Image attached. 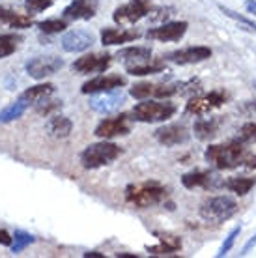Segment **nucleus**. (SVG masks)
<instances>
[{
    "instance_id": "1",
    "label": "nucleus",
    "mask_w": 256,
    "mask_h": 258,
    "mask_svg": "<svg viewBox=\"0 0 256 258\" xmlns=\"http://www.w3.org/2000/svg\"><path fill=\"white\" fill-rule=\"evenodd\" d=\"M249 150L245 148L243 142L230 141L224 144H212L206 150V161L212 163L217 170H234L237 167H243L245 157Z\"/></svg>"
},
{
    "instance_id": "2",
    "label": "nucleus",
    "mask_w": 256,
    "mask_h": 258,
    "mask_svg": "<svg viewBox=\"0 0 256 258\" xmlns=\"http://www.w3.org/2000/svg\"><path fill=\"white\" fill-rule=\"evenodd\" d=\"M167 199V187L157 181H144L125 189V200L137 208H150Z\"/></svg>"
},
{
    "instance_id": "3",
    "label": "nucleus",
    "mask_w": 256,
    "mask_h": 258,
    "mask_svg": "<svg viewBox=\"0 0 256 258\" xmlns=\"http://www.w3.org/2000/svg\"><path fill=\"white\" fill-rule=\"evenodd\" d=\"M237 202L230 197H212L206 202L200 204V217L208 223H215V225H221V223H226L228 219H232L237 213Z\"/></svg>"
},
{
    "instance_id": "4",
    "label": "nucleus",
    "mask_w": 256,
    "mask_h": 258,
    "mask_svg": "<svg viewBox=\"0 0 256 258\" xmlns=\"http://www.w3.org/2000/svg\"><path fill=\"white\" fill-rule=\"evenodd\" d=\"M120 154H122V148L114 142H96V144L86 146V150L81 154V163L84 168L94 170V168L105 167V165L112 163L120 157Z\"/></svg>"
},
{
    "instance_id": "5",
    "label": "nucleus",
    "mask_w": 256,
    "mask_h": 258,
    "mask_svg": "<svg viewBox=\"0 0 256 258\" xmlns=\"http://www.w3.org/2000/svg\"><path fill=\"white\" fill-rule=\"evenodd\" d=\"M176 105L172 103H161V101H142L137 103L133 109V120L144 123L165 122L168 118L174 116Z\"/></svg>"
},
{
    "instance_id": "6",
    "label": "nucleus",
    "mask_w": 256,
    "mask_h": 258,
    "mask_svg": "<svg viewBox=\"0 0 256 258\" xmlns=\"http://www.w3.org/2000/svg\"><path fill=\"white\" fill-rule=\"evenodd\" d=\"M228 99V94L224 90H213L206 96H197L189 99V103L185 105L187 114H195V116H204L208 112H212L213 109L223 107Z\"/></svg>"
},
{
    "instance_id": "7",
    "label": "nucleus",
    "mask_w": 256,
    "mask_h": 258,
    "mask_svg": "<svg viewBox=\"0 0 256 258\" xmlns=\"http://www.w3.org/2000/svg\"><path fill=\"white\" fill-rule=\"evenodd\" d=\"M152 10L150 0H131L123 6L116 8L112 13V19L118 25H135L137 21L144 19Z\"/></svg>"
},
{
    "instance_id": "8",
    "label": "nucleus",
    "mask_w": 256,
    "mask_h": 258,
    "mask_svg": "<svg viewBox=\"0 0 256 258\" xmlns=\"http://www.w3.org/2000/svg\"><path fill=\"white\" fill-rule=\"evenodd\" d=\"M187 25L185 21H174V23H165V25L157 26V28H150L146 34L148 39H155V41H179L185 36Z\"/></svg>"
},
{
    "instance_id": "9",
    "label": "nucleus",
    "mask_w": 256,
    "mask_h": 258,
    "mask_svg": "<svg viewBox=\"0 0 256 258\" xmlns=\"http://www.w3.org/2000/svg\"><path fill=\"white\" fill-rule=\"evenodd\" d=\"M212 49L204 45H197V47H185V49H179V51L170 52L167 58L174 64L179 66H187V64H199V62H204V60L212 58Z\"/></svg>"
},
{
    "instance_id": "10",
    "label": "nucleus",
    "mask_w": 256,
    "mask_h": 258,
    "mask_svg": "<svg viewBox=\"0 0 256 258\" xmlns=\"http://www.w3.org/2000/svg\"><path fill=\"white\" fill-rule=\"evenodd\" d=\"M110 58L112 56L107 54V52L105 54H101V52L84 54V56H81V58L73 62V70L77 73H83V75H86V73H101L110 66V62H112Z\"/></svg>"
},
{
    "instance_id": "11",
    "label": "nucleus",
    "mask_w": 256,
    "mask_h": 258,
    "mask_svg": "<svg viewBox=\"0 0 256 258\" xmlns=\"http://www.w3.org/2000/svg\"><path fill=\"white\" fill-rule=\"evenodd\" d=\"M129 131H131V125L127 122V114H120V116L103 120L96 127V135L99 139H114V137L129 135Z\"/></svg>"
},
{
    "instance_id": "12",
    "label": "nucleus",
    "mask_w": 256,
    "mask_h": 258,
    "mask_svg": "<svg viewBox=\"0 0 256 258\" xmlns=\"http://www.w3.org/2000/svg\"><path fill=\"white\" fill-rule=\"evenodd\" d=\"M62 66H64V62L58 56H38L26 64V71L34 79H45L52 73H56Z\"/></svg>"
},
{
    "instance_id": "13",
    "label": "nucleus",
    "mask_w": 256,
    "mask_h": 258,
    "mask_svg": "<svg viewBox=\"0 0 256 258\" xmlns=\"http://www.w3.org/2000/svg\"><path fill=\"white\" fill-rule=\"evenodd\" d=\"M125 84L127 81L122 75H99V77L83 84V94H101V92L118 90Z\"/></svg>"
},
{
    "instance_id": "14",
    "label": "nucleus",
    "mask_w": 256,
    "mask_h": 258,
    "mask_svg": "<svg viewBox=\"0 0 256 258\" xmlns=\"http://www.w3.org/2000/svg\"><path fill=\"white\" fill-rule=\"evenodd\" d=\"M155 139L165 146H178L189 141V129L183 123H168L155 131Z\"/></svg>"
},
{
    "instance_id": "15",
    "label": "nucleus",
    "mask_w": 256,
    "mask_h": 258,
    "mask_svg": "<svg viewBox=\"0 0 256 258\" xmlns=\"http://www.w3.org/2000/svg\"><path fill=\"white\" fill-rule=\"evenodd\" d=\"M97 0H73L64 10V17L73 21H88L97 13Z\"/></svg>"
},
{
    "instance_id": "16",
    "label": "nucleus",
    "mask_w": 256,
    "mask_h": 258,
    "mask_svg": "<svg viewBox=\"0 0 256 258\" xmlns=\"http://www.w3.org/2000/svg\"><path fill=\"white\" fill-rule=\"evenodd\" d=\"M94 45V36L86 30H71L62 38V47L68 52H83Z\"/></svg>"
},
{
    "instance_id": "17",
    "label": "nucleus",
    "mask_w": 256,
    "mask_h": 258,
    "mask_svg": "<svg viewBox=\"0 0 256 258\" xmlns=\"http://www.w3.org/2000/svg\"><path fill=\"white\" fill-rule=\"evenodd\" d=\"M118 90H120V88H118ZM118 90L101 92L103 96L92 99V101H90V107H92L94 110H97V112H101V114H107V112L116 110L120 105L123 103L122 92H118Z\"/></svg>"
},
{
    "instance_id": "18",
    "label": "nucleus",
    "mask_w": 256,
    "mask_h": 258,
    "mask_svg": "<svg viewBox=\"0 0 256 258\" xmlns=\"http://www.w3.org/2000/svg\"><path fill=\"white\" fill-rule=\"evenodd\" d=\"M139 38L141 34L135 30H122V28H103L101 30L103 45H120V43H129Z\"/></svg>"
},
{
    "instance_id": "19",
    "label": "nucleus",
    "mask_w": 256,
    "mask_h": 258,
    "mask_svg": "<svg viewBox=\"0 0 256 258\" xmlns=\"http://www.w3.org/2000/svg\"><path fill=\"white\" fill-rule=\"evenodd\" d=\"M154 234L159 238V245L146 247L148 252H152V254H168V252H176L181 249V239L178 236L168 232H154Z\"/></svg>"
},
{
    "instance_id": "20",
    "label": "nucleus",
    "mask_w": 256,
    "mask_h": 258,
    "mask_svg": "<svg viewBox=\"0 0 256 258\" xmlns=\"http://www.w3.org/2000/svg\"><path fill=\"white\" fill-rule=\"evenodd\" d=\"M221 120L217 118H199L193 125V133L199 141H212L213 137H217Z\"/></svg>"
},
{
    "instance_id": "21",
    "label": "nucleus",
    "mask_w": 256,
    "mask_h": 258,
    "mask_svg": "<svg viewBox=\"0 0 256 258\" xmlns=\"http://www.w3.org/2000/svg\"><path fill=\"white\" fill-rule=\"evenodd\" d=\"M54 94V86L52 84H36V86H30L28 90H25L21 94V101H25L26 105H38L41 101H45L47 97H51Z\"/></svg>"
},
{
    "instance_id": "22",
    "label": "nucleus",
    "mask_w": 256,
    "mask_h": 258,
    "mask_svg": "<svg viewBox=\"0 0 256 258\" xmlns=\"http://www.w3.org/2000/svg\"><path fill=\"white\" fill-rule=\"evenodd\" d=\"M215 178H213L212 172L208 170H193V172H187V174L181 176V183L183 187L187 189H197V187H212Z\"/></svg>"
},
{
    "instance_id": "23",
    "label": "nucleus",
    "mask_w": 256,
    "mask_h": 258,
    "mask_svg": "<svg viewBox=\"0 0 256 258\" xmlns=\"http://www.w3.org/2000/svg\"><path fill=\"white\" fill-rule=\"evenodd\" d=\"M116 56L122 60L125 66L142 64V62H148V60H150L152 49H150V47H127V49H122Z\"/></svg>"
},
{
    "instance_id": "24",
    "label": "nucleus",
    "mask_w": 256,
    "mask_h": 258,
    "mask_svg": "<svg viewBox=\"0 0 256 258\" xmlns=\"http://www.w3.org/2000/svg\"><path fill=\"white\" fill-rule=\"evenodd\" d=\"M45 129H47V133L51 137H54V139H66V137H70L71 129H73V123H71L70 118H66V116H52L51 120L47 122Z\"/></svg>"
},
{
    "instance_id": "25",
    "label": "nucleus",
    "mask_w": 256,
    "mask_h": 258,
    "mask_svg": "<svg viewBox=\"0 0 256 258\" xmlns=\"http://www.w3.org/2000/svg\"><path fill=\"white\" fill-rule=\"evenodd\" d=\"M0 23L12 26V28H28V26L32 25V19L26 17V15L13 12L10 8H0Z\"/></svg>"
},
{
    "instance_id": "26",
    "label": "nucleus",
    "mask_w": 256,
    "mask_h": 258,
    "mask_svg": "<svg viewBox=\"0 0 256 258\" xmlns=\"http://www.w3.org/2000/svg\"><path fill=\"white\" fill-rule=\"evenodd\" d=\"M223 185L228 189V191L236 193L237 197H245V195L249 193L250 189L256 185V178H243V176H236V178L226 180Z\"/></svg>"
},
{
    "instance_id": "27",
    "label": "nucleus",
    "mask_w": 256,
    "mask_h": 258,
    "mask_svg": "<svg viewBox=\"0 0 256 258\" xmlns=\"http://www.w3.org/2000/svg\"><path fill=\"white\" fill-rule=\"evenodd\" d=\"M165 70V64L161 62H142V64H133L127 66L129 75H137V77H144V75H152V73H161Z\"/></svg>"
},
{
    "instance_id": "28",
    "label": "nucleus",
    "mask_w": 256,
    "mask_h": 258,
    "mask_svg": "<svg viewBox=\"0 0 256 258\" xmlns=\"http://www.w3.org/2000/svg\"><path fill=\"white\" fill-rule=\"evenodd\" d=\"M26 107L28 105L25 103V101H17V103H12L8 105L4 110H0V122L2 123H8V122H13V120H17V118L23 116V112L26 110Z\"/></svg>"
},
{
    "instance_id": "29",
    "label": "nucleus",
    "mask_w": 256,
    "mask_h": 258,
    "mask_svg": "<svg viewBox=\"0 0 256 258\" xmlns=\"http://www.w3.org/2000/svg\"><path fill=\"white\" fill-rule=\"evenodd\" d=\"M19 39L21 38L15 34H0V58H6V56L13 54Z\"/></svg>"
},
{
    "instance_id": "30",
    "label": "nucleus",
    "mask_w": 256,
    "mask_h": 258,
    "mask_svg": "<svg viewBox=\"0 0 256 258\" xmlns=\"http://www.w3.org/2000/svg\"><path fill=\"white\" fill-rule=\"evenodd\" d=\"M236 141L243 142V144H252V142H256V122L243 123V125L239 127V131H237Z\"/></svg>"
},
{
    "instance_id": "31",
    "label": "nucleus",
    "mask_w": 256,
    "mask_h": 258,
    "mask_svg": "<svg viewBox=\"0 0 256 258\" xmlns=\"http://www.w3.org/2000/svg\"><path fill=\"white\" fill-rule=\"evenodd\" d=\"M30 243H34V236L23 232V230H17L15 236H13V239H12V251L21 252L26 245H30Z\"/></svg>"
},
{
    "instance_id": "32",
    "label": "nucleus",
    "mask_w": 256,
    "mask_h": 258,
    "mask_svg": "<svg viewBox=\"0 0 256 258\" xmlns=\"http://www.w3.org/2000/svg\"><path fill=\"white\" fill-rule=\"evenodd\" d=\"M38 26H39V30L45 34H58L68 28V23L60 19H49V21H41Z\"/></svg>"
},
{
    "instance_id": "33",
    "label": "nucleus",
    "mask_w": 256,
    "mask_h": 258,
    "mask_svg": "<svg viewBox=\"0 0 256 258\" xmlns=\"http://www.w3.org/2000/svg\"><path fill=\"white\" fill-rule=\"evenodd\" d=\"M131 96H133L135 99H146V97L154 96V84H150V83L135 84L133 88H131Z\"/></svg>"
},
{
    "instance_id": "34",
    "label": "nucleus",
    "mask_w": 256,
    "mask_h": 258,
    "mask_svg": "<svg viewBox=\"0 0 256 258\" xmlns=\"http://www.w3.org/2000/svg\"><path fill=\"white\" fill-rule=\"evenodd\" d=\"M219 10L226 15V17H230V19L237 21V23H241L243 26H247L249 30H252V32H256V25L252 23L250 19H247V17H243V15H239V13H236L234 10H228V8H224V6H219Z\"/></svg>"
},
{
    "instance_id": "35",
    "label": "nucleus",
    "mask_w": 256,
    "mask_h": 258,
    "mask_svg": "<svg viewBox=\"0 0 256 258\" xmlns=\"http://www.w3.org/2000/svg\"><path fill=\"white\" fill-rule=\"evenodd\" d=\"M54 0H25V8L28 13H41L52 6Z\"/></svg>"
},
{
    "instance_id": "36",
    "label": "nucleus",
    "mask_w": 256,
    "mask_h": 258,
    "mask_svg": "<svg viewBox=\"0 0 256 258\" xmlns=\"http://www.w3.org/2000/svg\"><path fill=\"white\" fill-rule=\"evenodd\" d=\"M239 232H241V226H236V228H234V230H232V232L228 234V238H226V241L223 243L221 251L217 252V256H224L226 252L230 251L232 247H234V243H236V238L239 236Z\"/></svg>"
},
{
    "instance_id": "37",
    "label": "nucleus",
    "mask_w": 256,
    "mask_h": 258,
    "mask_svg": "<svg viewBox=\"0 0 256 258\" xmlns=\"http://www.w3.org/2000/svg\"><path fill=\"white\" fill-rule=\"evenodd\" d=\"M245 168H256V155L254 154H247V157H245V163H243Z\"/></svg>"
},
{
    "instance_id": "38",
    "label": "nucleus",
    "mask_w": 256,
    "mask_h": 258,
    "mask_svg": "<svg viewBox=\"0 0 256 258\" xmlns=\"http://www.w3.org/2000/svg\"><path fill=\"white\" fill-rule=\"evenodd\" d=\"M12 236L6 230H0V245H12Z\"/></svg>"
},
{
    "instance_id": "39",
    "label": "nucleus",
    "mask_w": 256,
    "mask_h": 258,
    "mask_svg": "<svg viewBox=\"0 0 256 258\" xmlns=\"http://www.w3.org/2000/svg\"><path fill=\"white\" fill-rule=\"evenodd\" d=\"M245 8H247V12L256 15V0H247L245 2Z\"/></svg>"
},
{
    "instance_id": "40",
    "label": "nucleus",
    "mask_w": 256,
    "mask_h": 258,
    "mask_svg": "<svg viewBox=\"0 0 256 258\" xmlns=\"http://www.w3.org/2000/svg\"><path fill=\"white\" fill-rule=\"evenodd\" d=\"M254 245H256V236H254V238H250L249 241H247V245L243 247V254H247V252H249Z\"/></svg>"
},
{
    "instance_id": "41",
    "label": "nucleus",
    "mask_w": 256,
    "mask_h": 258,
    "mask_svg": "<svg viewBox=\"0 0 256 258\" xmlns=\"http://www.w3.org/2000/svg\"><path fill=\"white\" fill-rule=\"evenodd\" d=\"M84 256L86 258H90V256H94V258H105L103 254H99V252H96V251H92V252H84Z\"/></svg>"
},
{
    "instance_id": "42",
    "label": "nucleus",
    "mask_w": 256,
    "mask_h": 258,
    "mask_svg": "<svg viewBox=\"0 0 256 258\" xmlns=\"http://www.w3.org/2000/svg\"><path fill=\"white\" fill-rule=\"evenodd\" d=\"M118 258H137V254H129V252H118Z\"/></svg>"
},
{
    "instance_id": "43",
    "label": "nucleus",
    "mask_w": 256,
    "mask_h": 258,
    "mask_svg": "<svg viewBox=\"0 0 256 258\" xmlns=\"http://www.w3.org/2000/svg\"><path fill=\"white\" fill-rule=\"evenodd\" d=\"M245 110H250V114L256 112V103H247L245 105Z\"/></svg>"
}]
</instances>
